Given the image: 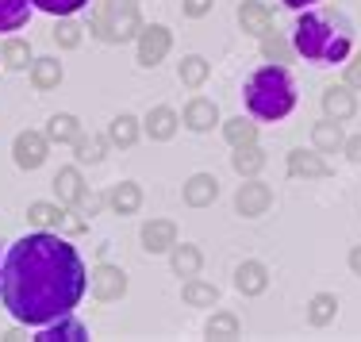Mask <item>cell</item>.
I'll list each match as a JSON object with an SVG mask.
<instances>
[{
	"mask_svg": "<svg viewBox=\"0 0 361 342\" xmlns=\"http://www.w3.org/2000/svg\"><path fill=\"white\" fill-rule=\"evenodd\" d=\"M58 338L62 342H81V338H89V327H85L81 319H73V312H70V315H58V319L42 323L35 342H58Z\"/></svg>",
	"mask_w": 361,
	"mask_h": 342,
	"instance_id": "cell-12",
	"label": "cell"
},
{
	"mask_svg": "<svg viewBox=\"0 0 361 342\" xmlns=\"http://www.w3.org/2000/svg\"><path fill=\"white\" fill-rule=\"evenodd\" d=\"M346 85L361 92V54L354 58V62H346Z\"/></svg>",
	"mask_w": 361,
	"mask_h": 342,
	"instance_id": "cell-40",
	"label": "cell"
},
{
	"mask_svg": "<svg viewBox=\"0 0 361 342\" xmlns=\"http://www.w3.org/2000/svg\"><path fill=\"white\" fill-rule=\"evenodd\" d=\"M334 315H338V296L334 293H315L312 304H307V319H312V327H326V323H334Z\"/></svg>",
	"mask_w": 361,
	"mask_h": 342,
	"instance_id": "cell-27",
	"label": "cell"
},
{
	"mask_svg": "<svg viewBox=\"0 0 361 342\" xmlns=\"http://www.w3.org/2000/svg\"><path fill=\"white\" fill-rule=\"evenodd\" d=\"M177 123H180V116L173 112V108H166V104H158V108H150L142 119V131L150 135L154 142H169L177 135Z\"/></svg>",
	"mask_w": 361,
	"mask_h": 342,
	"instance_id": "cell-15",
	"label": "cell"
},
{
	"mask_svg": "<svg viewBox=\"0 0 361 342\" xmlns=\"http://www.w3.org/2000/svg\"><path fill=\"white\" fill-rule=\"evenodd\" d=\"M219 123V108H216V100H204V97H192L185 104V127L188 131H212V127Z\"/></svg>",
	"mask_w": 361,
	"mask_h": 342,
	"instance_id": "cell-16",
	"label": "cell"
},
{
	"mask_svg": "<svg viewBox=\"0 0 361 342\" xmlns=\"http://www.w3.org/2000/svg\"><path fill=\"white\" fill-rule=\"evenodd\" d=\"M223 139H227L231 147H243V142H257V123H254V119L235 116V119H227V123H223Z\"/></svg>",
	"mask_w": 361,
	"mask_h": 342,
	"instance_id": "cell-32",
	"label": "cell"
},
{
	"mask_svg": "<svg viewBox=\"0 0 361 342\" xmlns=\"http://www.w3.org/2000/svg\"><path fill=\"white\" fill-rule=\"evenodd\" d=\"M238 28H243L246 35H254V39L269 35L273 31L269 4H265V0H243V4H238Z\"/></svg>",
	"mask_w": 361,
	"mask_h": 342,
	"instance_id": "cell-10",
	"label": "cell"
},
{
	"mask_svg": "<svg viewBox=\"0 0 361 342\" xmlns=\"http://www.w3.org/2000/svg\"><path fill=\"white\" fill-rule=\"evenodd\" d=\"M0 62H4L8 70H27V66H31L27 39H8L4 47H0Z\"/></svg>",
	"mask_w": 361,
	"mask_h": 342,
	"instance_id": "cell-33",
	"label": "cell"
},
{
	"mask_svg": "<svg viewBox=\"0 0 361 342\" xmlns=\"http://www.w3.org/2000/svg\"><path fill=\"white\" fill-rule=\"evenodd\" d=\"M135 42H139V66L154 70V66L169 54V47H173V31L161 28V23H150V28L139 31V39H135Z\"/></svg>",
	"mask_w": 361,
	"mask_h": 342,
	"instance_id": "cell-6",
	"label": "cell"
},
{
	"mask_svg": "<svg viewBox=\"0 0 361 342\" xmlns=\"http://www.w3.org/2000/svg\"><path fill=\"white\" fill-rule=\"evenodd\" d=\"M177 246V224L173 219H150L142 227V250L146 254H169Z\"/></svg>",
	"mask_w": 361,
	"mask_h": 342,
	"instance_id": "cell-11",
	"label": "cell"
},
{
	"mask_svg": "<svg viewBox=\"0 0 361 342\" xmlns=\"http://www.w3.org/2000/svg\"><path fill=\"white\" fill-rule=\"evenodd\" d=\"M231 166H235L238 177H257L265 169V150L257 142H243V147H235V154H231Z\"/></svg>",
	"mask_w": 361,
	"mask_h": 342,
	"instance_id": "cell-20",
	"label": "cell"
},
{
	"mask_svg": "<svg viewBox=\"0 0 361 342\" xmlns=\"http://www.w3.org/2000/svg\"><path fill=\"white\" fill-rule=\"evenodd\" d=\"M104 150H108V139H100V135H85L81 131L73 139V158L81 161V166H85V161H89V166H97V161L104 158Z\"/></svg>",
	"mask_w": 361,
	"mask_h": 342,
	"instance_id": "cell-28",
	"label": "cell"
},
{
	"mask_svg": "<svg viewBox=\"0 0 361 342\" xmlns=\"http://www.w3.org/2000/svg\"><path fill=\"white\" fill-rule=\"evenodd\" d=\"M292 47H296L312 66H334V62H346L350 58V31L342 28V23H334L331 16L304 12L296 20Z\"/></svg>",
	"mask_w": 361,
	"mask_h": 342,
	"instance_id": "cell-2",
	"label": "cell"
},
{
	"mask_svg": "<svg viewBox=\"0 0 361 342\" xmlns=\"http://www.w3.org/2000/svg\"><path fill=\"white\" fill-rule=\"evenodd\" d=\"M288 173L307 181V177H331L334 169H331V161H326L319 150H292L288 154Z\"/></svg>",
	"mask_w": 361,
	"mask_h": 342,
	"instance_id": "cell-13",
	"label": "cell"
},
{
	"mask_svg": "<svg viewBox=\"0 0 361 342\" xmlns=\"http://www.w3.org/2000/svg\"><path fill=\"white\" fill-rule=\"evenodd\" d=\"M104 200H108V196H97V193H89V189H85L81 196H77V204H73V208L81 212V216H97V212H100V204H104Z\"/></svg>",
	"mask_w": 361,
	"mask_h": 342,
	"instance_id": "cell-38",
	"label": "cell"
},
{
	"mask_svg": "<svg viewBox=\"0 0 361 342\" xmlns=\"http://www.w3.org/2000/svg\"><path fill=\"white\" fill-rule=\"evenodd\" d=\"M269 208H273V189L265 181H257V177H246V185H238L235 193V212L243 219H257Z\"/></svg>",
	"mask_w": 361,
	"mask_h": 342,
	"instance_id": "cell-5",
	"label": "cell"
},
{
	"mask_svg": "<svg viewBox=\"0 0 361 342\" xmlns=\"http://www.w3.org/2000/svg\"><path fill=\"white\" fill-rule=\"evenodd\" d=\"M315 0H285V8H296V12H304V8H312Z\"/></svg>",
	"mask_w": 361,
	"mask_h": 342,
	"instance_id": "cell-43",
	"label": "cell"
},
{
	"mask_svg": "<svg viewBox=\"0 0 361 342\" xmlns=\"http://www.w3.org/2000/svg\"><path fill=\"white\" fill-rule=\"evenodd\" d=\"M323 112L331 119H338V123L354 119L357 116V89H350V85H331V89H323Z\"/></svg>",
	"mask_w": 361,
	"mask_h": 342,
	"instance_id": "cell-9",
	"label": "cell"
},
{
	"mask_svg": "<svg viewBox=\"0 0 361 342\" xmlns=\"http://www.w3.org/2000/svg\"><path fill=\"white\" fill-rule=\"evenodd\" d=\"M296 108V85L281 62L262 66L250 81H246V112L265 123H277Z\"/></svg>",
	"mask_w": 361,
	"mask_h": 342,
	"instance_id": "cell-3",
	"label": "cell"
},
{
	"mask_svg": "<svg viewBox=\"0 0 361 342\" xmlns=\"http://www.w3.org/2000/svg\"><path fill=\"white\" fill-rule=\"evenodd\" d=\"M89 285H92V296L97 300H119V296L127 293V273L119 266H108V262H100L97 269L89 273Z\"/></svg>",
	"mask_w": 361,
	"mask_h": 342,
	"instance_id": "cell-7",
	"label": "cell"
},
{
	"mask_svg": "<svg viewBox=\"0 0 361 342\" xmlns=\"http://www.w3.org/2000/svg\"><path fill=\"white\" fill-rule=\"evenodd\" d=\"M31 4H35L39 12H50V16H73V12H81L89 0H31Z\"/></svg>",
	"mask_w": 361,
	"mask_h": 342,
	"instance_id": "cell-36",
	"label": "cell"
},
{
	"mask_svg": "<svg viewBox=\"0 0 361 342\" xmlns=\"http://www.w3.org/2000/svg\"><path fill=\"white\" fill-rule=\"evenodd\" d=\"M139 135H142V123L135 116H116L111 119V127H108V142L111 147H119V150H131L135 142H139Z\"/></svg>",
	"mask_w": 361,
	"mask_h": 342,
	"instance_id": "cell-22",
	"label": "cell"
},
{
	"mask_svg": "<svg viewBox=\"0 0 361 342\" xmlns=\"http://www.w3.org/2000/svg\"><path fill=\"white\" fill-rule=\"evenodd\" d=\"M47 147H50L47 135H39V131H20V135H16V142H12L16 166H20V169H39L42 161H47Z\"/></svg>",
	"mask_w": 361,
	"mask_h": 342,
	"instance_id": "cell-8",
	"label": "cell"
},
{
	"mask_svg": "<svg viewBox=\"0 0 361 342\" xmlns=\"http://www.w3.org/2000/svg\"><path fill=\"white\" fill-rule=\"evenodd\" d=\"M54 42H58V47H66V50H73L77 42H81V28H77L73 20H62L54 28Z\"/></svg>",
	"mask_w": 361,
	"mask_h": 342,
	"instance_id": "cell-37",
	"label": "cell"
},
{
	"mask_svg": "<svg viewBox=\"0 0 361 342\" xmlns=\"http://www.w3.org/2000/svg\"><path fill=\"white\" fill-rule=\"evenodd\" d=\"M238 331H243V323H238L235 312H216V315L208 319V327H204V335L227 342V338H238Z\"/></svg>",
	"mask_w": 361,
	"mask_h": 342,
	"instance_id": "cell-30",
	"label": "cell"
},
{
	"mask_svg": "<svg viewBox=\"0 0 361 342\" xmlns=\"http://www.w3.org/2000/svg\"><path fill=\"white\" fill-rule=\"evenodd\" d=\"M31 16V0H0V31H20Z\"/></svg>",
	"mask_w": 361,
	"mask_h": 342,
	"instance_id": "cell-29",
	"label": "cell"
},
{
	"mask_svg": "<svg viewBox=\"0 0 361 342\" xmlns=\"http://www.w3.org/2000/svg\"><path fill=\"white\" fill-rule=\"evenodd\" d=\"M27 224H35V227H58L62 224V208H58V204H47V200H35L27 208Z\"/></svg>",
	"mask_w": 361,
	"mask_h": 342,
	"instance_id": "cell-34",
	"label": "cell"
},
{
	"mask_svg": "<svg viewBox=\"0 0 361 342\" xmlns=\"http://www.w3.org/2000/svg\"><path fill=\"white\" fill-rule=\"evenodd\" d=\"M142 31V16L135 0H97L92 8V35L104 42H127L139 39Z\"/></svg>",
	"mask_w": 361,
	"mask_h": 342,
	"instance_id": "cell-4",
	"label": "cell"
},
{
	"mask_svg": "<svg viewBox=\"0 0 361 342\" xmlns=\"http://www.w3.org/2000/svg\"><path fill=\"white\" fill-rule=\"evenodd\" d=\"M54 193H58V204H77V196L85 193V177H81V169L77 166H66V169H58V177H54Z\"/></svg>",
	"mask_w": 361,
	"mask_h": 342,
	"instance_id": "cell-23",
	"label": "cell"
},
{
	"mask_svg": "<svg viewBox=\"0 0 361 342\" xmlns=\"http://www.w3.org/2000/svg\"><path fill=\"white\" fill-rule=\"evenodd\" d=\"M208 73H212V66H208V58H200V54L180 58V66H177L180 85H188V89H200V85L208 81Z\"/></svg>",
	"mask_w": 361,
	"mask_h": 342,
	"instance_id": "cell-26",
	"label": "cell"
},
{
	"mask_svg": "<svg viewBox=\"0 0 361 342\" xmlns=\"http://www.w3.org/2000/svg\"><path fill=\"white\" fill-rule=\"evenodd\" d=\"M180 296H185L188 307H212L219 300V288L212 285V281H200V277H188L185 288H180Z\"/></svg>",
	"mask_w": 361,
	"mask_h": 342,
	"instance_id": "cell-25",
	"label": "cell"
},
{
	"mask_svg": "<svg viewBox=\"0 0 361 342\" xmlns=\"http://www.w3.org/2000/svg\"><path fill=\"white\" fill-rule=\"evenodd\" d=\"M342 150H346V158L354 161V166H361V135H354V139H346V147H342Z\"/></svg>",
	"mask_w": 361,
	"mask_h": 342,
	"instance_id": "cell-41",
	"label": "cell"
},
{
	"mask_svg": "<svg viewBox=\"0 0 361 342\" xmlns=\"http://www.w3.org/2000/svg\"><path fill=\"white\" fill-rule=\"evenodd\" d=\"M212 4H216V0H185V16H192V20H200V16H208L212 12Z\"/></svg>",
	"mask_w": 361,
	"mask_h": 342,
	"instance_id": "cell-39",
	"label": "cell"
},
{
	"mask_svg": "<svg viewBox=\"0 0 361 342\" xmlns=\"http://www.w3.org/2000/svg\"><path fill=\"white\" fill-rule=\"evenodd\" d=\"M169 266H173V273L177 277H196L200 273V266H204V254H200V246H192V243H180V246H173L169 250Z\"/></svg>",
	"mask_w": 361,
	"mask_h": 342,
	"instance_id": "cell-21",
	"label": "cell"
},
{
	"mask_svg": "<svg viewBox=\"0 0 361 342\" xmlns=\"http://www.w3.org/2000/svg\"><path fill=\"white\" fill-rule=\"evenodd\" d=\"M77 135H81V123H77V116H70V112L50 116V123H47V139H50V142H73Z\"/></svg>",
	"mask_w": 361,
	"mask_h": 342,
	"instance_id": "cell-31",
	"label": "cell"
},
{
	"mask_svg": "<svg viewBox=\"0 0 361 342\" xmlns=\"http://www.w3.org/2000/svg\"><path fill=\"white\" fill-rule=\"evenodd\" d=\"M350 269H354V277H361V246L350 250Z\"/></svg>",
	"mask_w": 361,
	"mask_h": 342,
	"instance_id": "cell-42",
	"label": "cell"
},
{
	"mask_svg": "<svg viewBox=\"0 0 361 342\" xmlns=\"http://www.w3.org/2000/svg\"><path fill=\"white\" fill-rule=\"evenodd\" d=\"M219 200V181L212 173H192L185 181V204L188 208H212Z\"/></svg>",
	"mask_w": 361,
	"mask_h": 342,
	"instance_id": "cell-14",
	"label": "cell"
},
{
	"mask_svg": "<svg viewBox=\"0 0 361 342\" xmlns=\"http://www.w3.org/2000/svg\"><path fill=\"white\" fill-rule=\"evenodd\" d=\"M288 54H292V47L277 35V31L262 35V58H269V62H288Z\"/></svg>",
	"mask_w": 361,
	"mask_h": 342,
	"instance_id": "cell-35",
	"label": "cell"
},
{
	"mask_svg": "<svg viewBox=\"0 0 361 342\" xmlns=\"http://www.w3.org/2000/svg\"><path fill=\"white\" fill-rule=\"evenodd\" d=\"M235 288L243 296H262L265 288H269V269H265L262 262H243V266L235 269Z\"/></svg>",
	"mask_w": 361,
	"mask_h": 342,
	"instance_id": "cell-17",
	"label": "cell"
},
{
	"mask_svg": "<svg viewBox=\"0 0 361 342\" xmlns=\"http://www.w3.org/2000/svg\"><path fill=\"white\" fill-rule=\"evenodd\" d=\"M139 204H142V189L135 181H119V185H111V193H108V208L116 212V216H135L139 212Z\"/></svg>",
	"mask_w": 361,
	"mask_h": 342,
	"instance_id": "cell-18",
	"label": "cell"
},
{
	"mask_svg": "<svg viewBox=\"0 0 361 342\" xmlns=\"http://www.w3.org/2000/svg\"><path fill=\"white\" fill-rule=\"evenodd\" d=\"M312 147L319 150V154H334V150L346 147V135H342V123H338V119L326 116L323 123L312 127Z\"/></svg>",
	"mask_w": 361,
	"mask_h": 342,
	"instance_id": "cell-19",
	"label": "cell"
},
{
	"mask_svg": "<svg viewBox=\"0 0 361 342\" xmlns=\"http://www.w3.org/2000/svg\"><path fill=\"white\" fill-rule=\"evenodd\" d=\"M89 288L81 254L54 231H35L12 243L0 269V300L23 327L70 315Z\"/></svg>",
	"mask_w": 361,
	"mask_h": 342,
	"instance_id": "cell-1",
	"label": "cell"
},
{
	"mask_svg": "<svg viewBox=\"0 0 361 342\" xmlns=\"http://www.w3.org/2000/svg\"><path fill=\"white\" fill-rule=\"evenodd\" d=\"M31 85H35L39 92L58 89V85H62V62H58V58H35V62H31Z\"/></svg>",
	"mask_w": 361,
	"mask_h": 342,
	"instance_id": "cell-24",
	"label": "cell"
}]
</instances>
